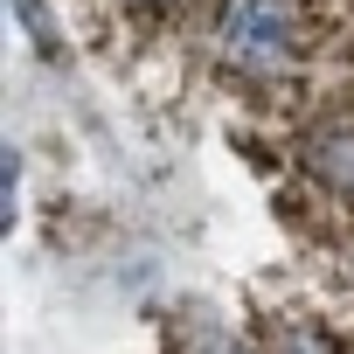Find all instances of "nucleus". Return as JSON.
<instances>
[{"mask_svg": "<svg viewBox=\"0 0 354 354\" xmlns=\"http://www.w3.org/2000/svg\"><path fill=\"white\" fill-rule=\"evenodd\" d=\"M223 42H230L236 63L278 70L285 49H292V8H285V0H236L230 21H223Z\"/></svg>", "mask_w": 354, "mask_h": 354, "instance_id": "nucleus-1", "label": "nucleus"}]
</instances>
